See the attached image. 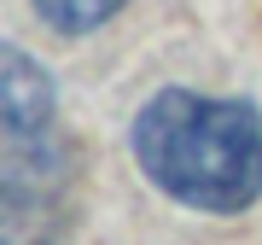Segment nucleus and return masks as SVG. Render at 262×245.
<instances>
[{
	"instance_id": "nucleus-1",
	"label": "nucleus",
	"mask_w": 262,
	"mask_h": 245,
	"mask_svg": "<svg viewBox=\"0 0 262 245\" xmlns=\"http://www.w3.org/2000/svg\"><path fill=\"white\" fill-rule=\"evenodd\" d=\"M134 164L175 205L233 216L262 193V117L245 99H204L163 88L134 117Z\"/></svg>"
},
{
	"instance_id": "nucleus-2",
	"label": "nucleus",
	"mask_w": 262,
	"mask_h": 245,
	"mask_svg": "<svg viewBox=\"0 0 262 245\" xmlns=\"http://www.w3.org/2000/svg\"><path fill=\"white\" fill-rule=\"evenodd\" d=\"M70 158L47 134H6L0 152V245H58Z\"/></svg>"
},
{
	"instance_id": "nucleus-3",
	"label": "nucleus",
	"mask_w": 262,
	"mask_h": 245,
	"mask_svg": "<svg viewBox=\"0 0 262 245\" xmlns=\"http://www.w3.org/2000/svg\"><path fill=\"white\" fill-rule=\"evenodd\" d=\"M0 129L6 134H47L53 129V76L29 53H0Z\"/></svg>"
},
{
	"instance_id": "nucleus-4",
	"label": "nucleus",
	"mask_w": 262,
	"mask_h": 245,
	"mask_svg": "<svg viewBox=\"0 0 262 245\" xmlns=\"http://www.w3.org/2000/svg\"><path fill=\"white\" fill-rule=\"evenodd\" d=\"M35 12L53 29H64V35H88V29H99V24L117 18L122 0H35Z\"/></svg>"
}]
</instances>
